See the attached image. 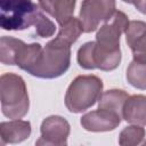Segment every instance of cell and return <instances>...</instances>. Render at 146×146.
<instances>
[{
    "label": "cell",
    "mask_w": 146,
    "mask_h": 146,
    "mask_svg": "<svg viewBox=\"0 0 146 146\" xmlns=\"http://www.w3.org/2000/svg\"><path fill=\"white\" fill-rule=\"evenodd\" d=\"M71 65V44L55 38L42 48L30 74L40 79H56L67 72Z\"/></svg>",
    "instance_id": "6da1fadb"
},
{
    "label": "cell",
    "mask_w": 146,
    "mask_h": 146,
    "mask_svg": "<svg viewBox=\"0 0 146 146\" xmlns=\"http://www.w3.org/2000/svg\"><path fill=\"white\" fill-rule=\"evenodd\" d=\"M1 112L10 119H22L30 108V98L24 79L15 73H5L0 78Z\"/></svg>",
    "instance_id": "7a4b0ae2"
},
{
    "label": "cell",
    "mask_w": 146,
    "mask_h": 146,
    "mask_svg": "<svg viewBox=\"0 0 146 146\" xmlns=\"http://www.w3.org/2000/svg\"><path fill=\"white\" fill-rule=\"evenodd\" d=\"M103 92V81L97 75H78L65 94V106L68 112L78 114L87 111L98 102Z\"/></svg>",
    "instance_id": "3957f363"
},
{
    "label": "cell",
    "mask_w": 146,
    "mask_h": 146,
    "mask_svg": "<svg viewBox=\"0 0 146 146\" xmlns=\"http://www.w3.org/2000/svg\"><path fill=\"white\" fill-rule=\"evenodd\" d=\"M41 7L32 0H0V26L5 31H23L34 25Z\"/></svg>",
    "instance_id": "277c9868"
},
{
    "label": "cell",
    "mask_w": 146,
    "mask_h": 146,
    "mask_svg": "<svg viewBox=\"0 0 146 146\" xmlns=\"http://www.w3.org/2000/svg\"><path fill=\"white\" fill-rule=\"evenodd\" d=\"M122 59L120 50H107L100 47L96 41L83 43L76 54L78 64L84 70H95L110 72L115 70Z\"/></svg>",
    "instance_id": "5b68a950"
},
{
    "label": "cell",
    "mask_w": 146,
    "mask_h": 146,
    "mask_svg": "<svg viewBox=\"0 0 146 146\" xmlns=\"http://www.w3.org/2000/svg\"><path fill=\"white\" fill-rule=\"evenodd\" d=\"M115 0H83L79 19L83 32L90 33L98 29L100 22H106L115 13Z\"/></svg>",
    "instance_id": "8992f818"
},
{
    "label": "cell",
    "mask_w": 146,
    "mask_h": 146,
    "mask_svg": "<svg viewBox=\"0 0 146 146\" xmlns=\"http://www.w3.org/2000/svg\"><path fill=\"white\" fill-rule=\"evenodd\" d=\"M129 17L121 10H115L110 19L98 29L96 42L107 50H120V39L129 25Z\"/></svg>",
    "instance_id": "52a82bcc"
},
{
    "label": "cell",
    "mask_w": 146,
    "mask_h": 146,
    "mask_svg": "<svg viewBox=\"0 0 146 146\" xmlns=\"http://www.w3.org/2000/svg\"><path fill=\"white\" fill-rule=\"evenodd\" d=\"M71 132V125L66 119L60 115H50L46 117L40 127V138L35 145H67Z\"/></svg>",
    "instance_id": "ba28073f"
},
{
    "label": "cell",
    "mask_w": 146,
    "mask_h": 146,
    "mask_svg": "<svg viewBox=\"0 0 146 146\" xmlns=\"http://www.w3.org/2000/svg\"><path fill=\"white\" fill-rule=\"evenodd\" d=\"M122 116L106 111V110H96L86 113L81 116L80 123L86 131L90 132H106L116 129L121 123Z\"/></svg>",
    "instance_id": "9c48e42d"
},
{
    "label": "cell",
    "mask_w": 146,
    "mask_h": 146,
    "mask_svg": "<svg viewBox=\"0 0 146 146\" xmlns=\"http://www.w3.org/2000/svg\"><path fill=\"white\" fill-rule=\"evenodd\" d=\"M124 33L133 59L146 62V22L130 21Z\"/></svg>",
    "instance_id": "30bf717a"
},
{
    "label": "cell",
    "mask_w": 146,
    "mask_h": 146,
    "mask_svg": "<svg viewBox=\"0 0 146 146\" xmlns=\"http://www.w3.org/2000/svg\"><path fill=\"white\" fill-rule=\"evenodd\" d=\"M32 132L31 123L25 120L15 119L0 123L1 145L18 144L26 140Z\"/></svg>",
    "instance_id": "8fae6325"
},
{
    "label": "cell",
    "mask_w": 146,
    "mask_h": 146,
    "mask_svg": "<svg viewBox=\"0 0 146 146\" xmlns=\"http://www.w3.org/2000/svg\"><path fill=\"white\" fill-rule=\"evenodd\" d=\"M122 119L130 124L146 125V96H129L122 108Z\"/></svg>",
    "instance_id": "7c38bea8"
},
{
    "label": "cell",
    "mask_w": 146,
    "mask_h": 146,
    "mask_svg": "<svg viewBox=\"0 0 146 146\" xmlns=\"http://www.w3.org/2000/svg\"><path fill=\"white\" fill-rule=\"evenodd\" d=\"M43 11L52 16L58 24L64 23L73 16L76 0H38Z\"/></svg>",
    "instance_id": "4fadbf2b"
},
{
    "label": "cell",
    "mask_w": 146,
    "mask_h": 146,
    "mask_svg": "<svg viewBox=\"0 0 146 146\" xmlns=\"http://www.w3.org/2000/svg\"><path fill=\"white\" fill-rule=\"evenodd\" d=\"M128 97V92L122 89H110L103 91L98 99V108L106 110L122 116V108Z\"/></svg>",
    "instance_id": "5bb4252c"
},
{
    "label": "cell",
    "mask_w": 146,
    "mask_h": 146,
    "mask_svg": "<svg viewBox=\"0 0 146 146\" xmlns=\"http://www.w3.org/2000/svg\"><path fill=\"white\" fill-rule=\"evenodd\" d=\"M25 42L13 38L3 35L0 39V62L5 65H16V59L22 46Z\"/></svg>",
    "instance_id": "9a60e30c"
},
{
    "label": "cell",
    "mask_w": 146,
    "mask_h": 146,
    "mask_svg": "<svg viewBox=\"0 0 146 146\" xmlns=\"http://www.w3.org/2000/svg\"><path fill=\"white\" fill-rule=\"evenodd\" d=\"M125 78L133 88L146 90V62L132 59L127 68Z\"/></svg>",
    "instance_id": "2e32d148"
},
{
    "label": "cell",
    "mask_w": 146,
    "mask_h": 146,
    "mask_svg": "<svg viewBox=\"0 0 146 146\" xmlns=\"http://www.w3.org/2000/svg\"><path fill=\"white\" fill-rule=\"evenodd\" d=\"M82 32H83V27H82V24H81L79 17L76 18V17L72 16L64 23L59 24V31H58L57 38L62 39L63 41H65L72 46L80 38Z\"/></svg>",
    "instance_id": "e0dca14e"
},
{
    "label": "cell",
    "mask_w": 146,
    "mask_h": 146,
    "mask_svg": "<svg viewBox=\"0 0 146 146\" xmlns=\"http://www.w3.org/2000/svg\"><path fill=\"white\" fill-rule=\"evenodd\" d=\"M146 131L143 125L131 124L125 127L119 135V144L122 146H136L140 145L145 139Z\"/></svg>",
    "instance_id": "ac0fdd59"
},
{
    "label": "cell",
    "mask_w": 146,
    "mask_h": 146,
    "mask_svg": "<svg viewBox=\"0 0 146 146\" xmlns=\"http://www.w3.org/2000/svg\"><path fill=\"white\" fill-rule=\"evenodd\" d=\"M33 27H34V33L39 38H43V39L52 36L56 32L55 23L43 14V10L39 13Z\"/></svg>",
    "instance_id": "d6986e66"
},
{
    "label": "cell",
    "mask_w": 146,
    "mask_h": 146,
    "mask_svg": "<svg viewBox=\"0 0 146 146\" xmlns=\"http://www.w3.org/2000/svg\"><path fill=\"white\" fill-rule=\"evenodd\" d=\"M132 5L139 13L146 15V0H133Z\"/></svg>",
    "instance_id": "ffe728a7"
},
{
    "label": "cell",
    "mask_w": 146,
    "mask_h": 146,
    "mask_svg": "<svg viewBox=\"0 0 146 146\" xmlns=\"http://www.w3.org/2000/svg\"><path fill=\"white\" fill-rule=\"evenodd\" d=\"M123 2H125V3H132V1L133 0H122Z\"/></svg>",
    "instance_id": "44dd1931"
}]
</instances>
